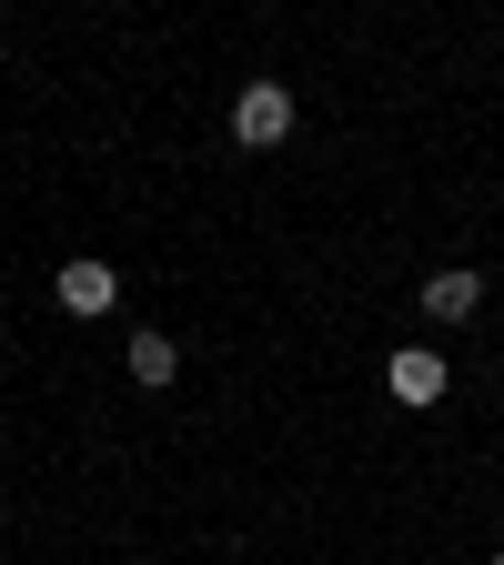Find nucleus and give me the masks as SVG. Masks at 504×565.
I'll return each instance as SVG.
<instances>
[{"label": "nucleus", "mask_w": 504, "mask_h": 565, "mask_svg": "<svg viewBox=\"0 0 504 565\" xmlns=\"http://www.w3.org/2000/svg\"><path fill=\"white\" fill-rule=\"evenodd\" d=\"M293 121H303V102L282 92V82H243L233 92V141H243V152H282Z\"/></svg>", "instance_id": "nucleus-1"}, {"label": "nucleus", "mask_w": 504, "mask_h": 565, "mask_svg": "<svg viewBox=\"0 0 504 565\" xmlns=\"http://www.w3.org/2000/svg\"><path fill=\"white\" fill-rule=\"evenodd\" d=\"M51 294H61V313L101 323V313H121V273H111V263H92V253H71V263L51 273Z\"/></svg>", "instance_id": "nucleus-2"}, {"label": "nucleus", "mask_w": 504, "mask_h": 565, "mask_svg": "<svg viewBox=\"0 0 504 565\" xmlns=\"http://www.w3.org/2000/svg\"><path fill=\"white\" fill-rule=\"evenodd\" d=\"M414 303H423V323H474L484 313V273L474 263H444V273H423Z\"/></svg>", "instance_id": "nucleus-3"}, {"label": "nucleus", "mask_w": 504, "mask_h": 565, "mask_svg": "<svg viewBox=\"0 0 504 565\" xmlns=\"http://www.w3.org/2000/svg\"><path fill=\"white\" fill-rule=\"evenodd\" d=\"M121 364H131V384H141V394H162V384L182 374V343H172L162 323H131V343H121Z\"/></svg>", "instance_id": "nucleus-4"}, {"label": "nucleus", "mask_w": 504, "mask_h": 565, "mask_svg": "<svg viewBox=\"0 0 504 565\" xmlns=\"http://www.w3.org/2000/svg\"><path fill=\"white\" fill-rule=\"evenodd\" d=\"M384 384H394V404H444V353L435 343H404L394 364H384Z\"/></svg>", "instance_id": "nucleus-5"}, {"label": "nucleus", "mask_w": 504, "mask_h": 565, "mask_svg": "<svg viewBox=\"0 0 504 565\" xmlns=\"http://www.w3.org/2000/svg\"><path fill=\"white\" fill-rule=\"evenodd\" d=\"M494 565H504V555H494Z\"/></svg>", "instance_id": "nucleus-6"}]
</instances>
